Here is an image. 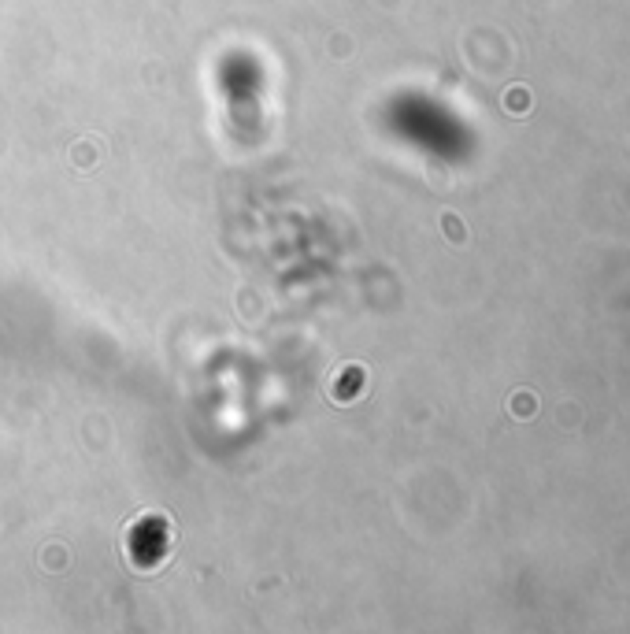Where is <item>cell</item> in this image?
<instances>
[{
	"mask_svg": "<svg viewBox=\"0 0 630 634\" xmlns=\"http://www.w3.org/2000/svg\"><path fill=\"white\" fill-rule=\"evenodd\" d=\"M534 393H516L511 397V416H519V419H530L534 416Z\"/></svg>",
	"mask_w": 630,
	"mask_h": 634,
	"instance_id": "obj_1",
	"label": "cell"
}]
</instances>
